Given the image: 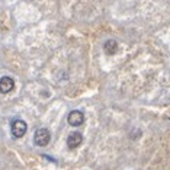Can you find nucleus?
<instances>
[{
  "label": "nucleus",
  "instance_id": "nucleus-1",
  "mask_svg": "<svg viewBox=\"0 0 170 170\" xmlns=\"http://www.w3.org/2000/svg\"><path fill=\"white\" fill-rule=\"evenodd\" d=\"M49 140H51V132H49L47 128H40V129H37V132H35V135H34V142H35L38 147H45V145H48Z\"/></svg>",
  "mask_w": 170,
  "mask_h": 170
},
{
  "label": "nucleus",
  "instance_id": "nucleus-2",
  "mask_svg": "<svg viewBox=\"0 0 170 170\" xmlns=\"http://www.w3.org/2000/svg\"><path fill=\"white\" fill-rule=\"evenodd\" d=\"M10 128H12V134H13L15 138H22V137L26 134V131H28L26 122L22 121V119H15V121L12 122V127Z\"/></svg>",
  "mask_w": 170,
  "mask_h": 170
},
{
  "label": "nucleus",
  "instance_id": "nucleus-3",
  "mask_svg": "<svg viewBox=\"0 0 170 170\" xmlns=\"http://www.w3.org/2000/svg\"><path fill=\"white\" fill-rule=\"evenodd\" d=\"M67 121L71 127H80L85 122V115L82 111H71L67 116Z\"/></svg>",
  "mask_w": 170,
  "mask_h": 170
},
{
  "label": "nucleus",
  "instance_id": "nucleus-4",
  "mask_svg": "<svg viewBox=\"0 0 170 170\" xmlns=\"http://www.w3.org/2000/svg\"><path fill=\"white\" fill-rule=\"evenodd\" d=\"M15 89V80L12 77H1L0 79V93L6 95Z\"/></svg>",
  "mask_w": 170,
  "mask_h": 170
},
{
  "label": "nucleus",
  "instance_id": "nucleus-5",
  "mask_svg": "<svg viewBox=\"0 0 170 170\" xmlns=\"http://www.w3.org/2000/svg\"><path fill=\"white\" fill-rule=\"evenodd\" d=\"M82 141H83V135L80 132H71L67 138V145L70 148H76L82 144Z\"/></svg>",
  "mask_w": 170,
  "mask_h": 170
},
{
  "label": "nucleus",
  "instance_id": "nucleus-6",
  "mask_svg": "<svg viewBox=\"0 0 170 170\" xmlns=\"http://www.w3.org/2000/svg\"><path fill=\"white\" fill-rule=\"evenodd\" d=\"M103 49H105L106 54L114 55L116 52V49H118V44H116V41H114V40H108L106 42L103 44Z\"/></svg>",
  "mask_w": 170,
  "mask_h": 170
}]
</instances>
